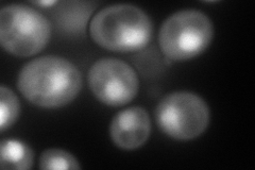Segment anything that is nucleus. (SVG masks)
<instances>
[{
    "instance_id": "1",
    "label": "nucleus",
    "mask_w": 255,
    "mask_h": 170,
    "mask_svg": "<svg viewBox=\"0 0 255 170\" xmlns=\"http://www.w3.org/2000/svg\"><path fill=\"white\" fill-rule=\"evenodd\" d=\"M20 94L43 109H59L73 102L82 88L79 68L65 58L45 55L28 62L17 78Z\"/></svg>"
},
{
    "instance_id": "11",
    "label": "nucleus",
    "mask_w": 255,
    "mask_h": 170,
    "mask_svg": "<svg viewBox=\"0 0 255 170\" xmlns=\"http://www.w3.org/2000/svg\"><path fill=\"white\" fill-rule=\"evenodd\" d=\"M54 3H57V1H35L34 4L38 5H52Z\"/></svg>"
},
{
    "instance_id": "7",
    "label": "nucleus",
    "mask_w": 255,
    "mask_h": 170,
    "mask_svg": "<svg viewBox=\"0 0 255 170\" xmlns=\"http://www.w3.org/2000/svg\"><path fill=\"white\" fill-rule=\"evenodd\" d=\"M151 133V119L141 107L118 112L110 124V136L118 148L135 150L145 144Z\"/></svg>"
},
{
    "instance_id": "6",
    "label": "nucleus",
    "mask_w": 255,
    "mask_h": 170,
    "mask_svg": "<svg viewBox=\"0 0 255 170\" xmlns=\"http://www.w3.org/2000/svg\"><path fill=\"white\" fill-rule=\"evenodd\" d=\"M93 95L109 107H123L138 93L139 80L135 70L126 62L115 58L96 61L87 75Z\"/></svg>"
},
{
    "instance_id": "5",
    "label": "nucleus",
    "mask_w": 255,
    "mask_h": 170,
    "mask_svg": "<svg viewBox=\"0 0 255 170\" xmlns=\"http://www.w3.org/2000/svg\"><path fill=\"white\" fill-rule=\"evenodd\" d=\"M210 117L209 105L191 92L170 93L163 97L155 108L159 130L177 141L197 139L209 127Z\"/></svg>"
},
{
    "instance_id": "8",
    "label": "nucleus",
    "mask_w": 255,
    "mask_h": 170,
    "mask_svg": "<svg viewBox=\"0 0 255 170\" xmlns=\"http://www.w3.org/2000/svg\"><path fill=\"white\" fill-rule=\"evenodd\" d=\"M33 150L25 143L3 140L0 145V167L2 169H30L33 165Z\"/></svg>"
},
{
    "instance_id": "10",
    "label": "nucleus",
    "mask_w": 255,
    "mask_h": 170,
    "mask_svg": "<svg viewBox=\"0 0 255 170\" xmlns=\"http://www.w3.org/2000/svg\"><path fill=\"white\" fill-rule=\"evenodd\" d=\"M38 167L44 170L81 169L78 160L70 152L62 149H47L39 157Z\"/></svg>"
},
{
    "instance_id": "4",
    "label": "nucleus",
    "mask_w": 255,
    "mask_h": 170,
    "mask_svg": "<svg viewBox=\"0 0 255 170\" xmlns=\"http://www.w3.org/2000/svg\"><path fill=\"white\" fill-rule=\"evenodd\" d=\"M50 36V21L32 6L13 3L0 11V42L9 53L19 58L37 54Z\"/></svg>"
},
{
    "instance_id": "3",
    "label": "nucleus",
    "mask_w": 255,
    "mask_h": 170,
    "mask_svg": "<svg viewBox=\"0 0 255 170\" xmlns=\"http://www.w3.org/2000/svg\"><path fill=\"white\" fill-rule=\"evenodd\" d=\"M213 38L214 25L209 16L198 10H182L165 19L158 43L167 59L182 62L203 53Z\"/></svg>"
},
{
    "instance_id": "9",
    "label": "nucleus",
    "mask_w": 255,
    "mask_h": 170,
    "mask_svg": "<svg viewBox=\"0 0 255 170\" xmlns=\"http://www.w3.org/2000/svg\"><path fill=\"white\" fill-rule=\"evenodd\" d=\"M20 103L17 96L4 85L0 86V131L4 132L18 119Z\"/></svg>"
},
{
    "instance_id": "2",
    "label": "nucleus",
    "mask_w": 255,
    "mask_h": 170,
    "mask_svg": "<svg viewBox=\"0 0 255 170\" xmlns=\"http://www.w3.org/2000/svg\"><path fill=\"white\" fill-rule=\"evenodd\" d=\"M90 34L98 46L114 52H135L146 48L153 34V23L140 7L117 3L94 15Z\"/></svg>"
}]
</instances>
